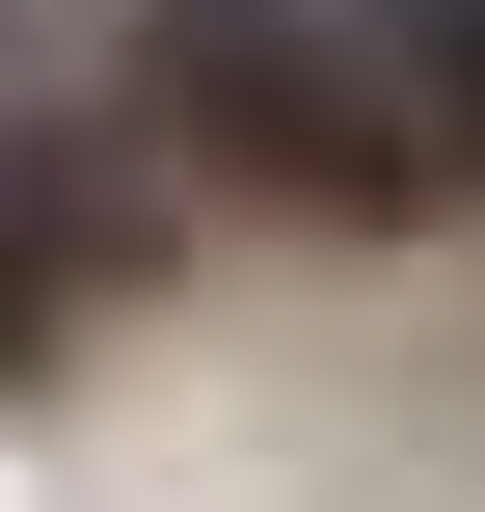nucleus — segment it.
I'll return each mask as SVG.
<instances>
[{
  "instance_id": "2",
  "label": "nucleus",
  "mask_w": 485,
  "mask_h": 512,
  "mask_svg": "<svg viewBox=\"0 0 485 512\" xmlns=\"http://www.w3.org/2000/svg\"><path fill=\"white\" fill-rule=\"evenodd\" d=\"M351 27H378L405 162H432V243H485V0H351Z\"/></svg>"
},
{
  "instance_id": "3",
  "label": "nucleus",
  "mask_w": 485,
  "mask_h": 512,
  "mask_svg": "<svg viewBox=\"0 0 485 512\" xmlns=\"http://www.w3.org/2000/svg\"><path fill=\"white\" fill-rule=\"evenodd\" d=\"M54 378H81V351H54V324H27V297H0V405H54Z\"/></svg>"
},
{
  "instance_id": "1",
  "label": "nucleus",
  "mask_w": 485,
  "mask_h": 512,
  "mask_svg": "<svg viewBox=\"0 0 485 512\" xmlns=\"http://www.w3.org/2000/svg\"><path fill=\"white\" fill-rule=\"evenodd\" d=\"M81 81L135 108V162L189 189V243L243 270H405L432 243V162L378 108V27L351 0H81Z\"/></svg>"
}]
</instances>
